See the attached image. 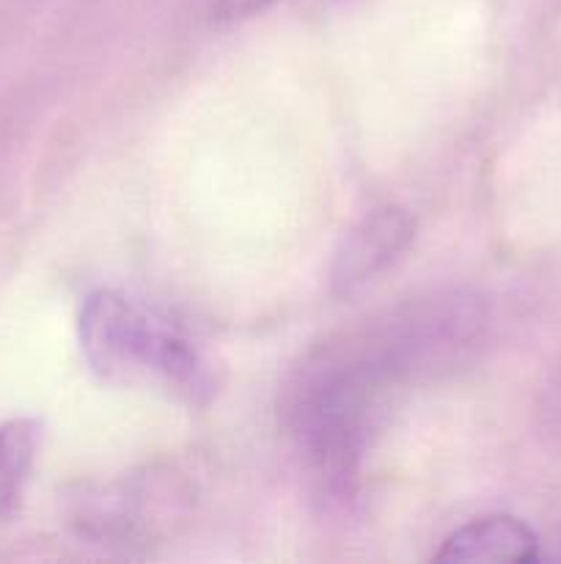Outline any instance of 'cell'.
<instances>
[{"label": "cell", "instance_id": "3", "mask_svg": "<svg viewBox=\"0 0 561 564\" xmlns=\"http://www.w3.org/2000/svg\"><path fill=\"white\" fill-rule=\"evenodd\" d=\"M416 240V218L402 207L374 209L355 224L339 246L330 268V292L352 297L377 281Z\"/></svg>", "mask_w": 561, "mask_h": 564}, {"label": "cell", "instance_id": "2", "mask_svg": "<svg viewBox=\"0 0 561 564\" xmlns=\"http://www.w3.org/2000/svg\"><path fill=\"white\" fill-rule=\"evenodd\" d=\"M484 330V306L465 290L416 297L361 330L391 383H418L454 372Z\"/></svg>", "mask_w": 561, "mask_h": 564}, {"label": "cell", "instance_id": "6", "mask_svg": "<svg viewBox=\"0 0 561 564\" xmlns=\"http://www.w3.org/2000/svg\"><path fill=\"white\" fill-rule=\"evenodd\" d=\"M273 3L275 0H215L212 20L220 22V25H229V22H240L253 14H262Z\"/></svg>", "mask_w": 561, "mask_h": 564}, {"label": "cell", "instance_id": "1", "mask_svg": "<svg viewBox=\"0 0 561 564\" xmlns=\"http://www.w3.org/2000/svg\"><path fill=\"white\" fill-rule=\"evenodd\" d=\"M80 345L94 372L105 378L154 372L190 400L212 394V372L196 347L165 319L119 292H94L80 312Z\"/></svg>", "mask_w": 561, "mask_h": 564}, {"label": "cell", "instance_id": "4", "mask_svg": "<svg viewBox=\"0 0 561 564\" xmlns=\"http://www.w3.org/2000/svg\"><path fill=\"white\" fill-rule=\"evenodd\" d=\"M438 562H515L539 560V540L522 521L512 516H490L465 523L443 540L435 554Z\"/></svg>", "mask_w": 561, "mask_h": 564}, {"label": "cell", "instance_id": "5", "mask_svg": "<svg viewBox=\"0 0 561 564\" xmlns=\"http://www.w3.org/2000/svg\"><path fill=\"white\" fill-rule=\"evenodd\" d=\"M38 449V422L11 419L0 424V523L20 507L22 488L31 477Z\"/></svg>", "mask_w": 561, "mask_h": 564}]
</instances>
